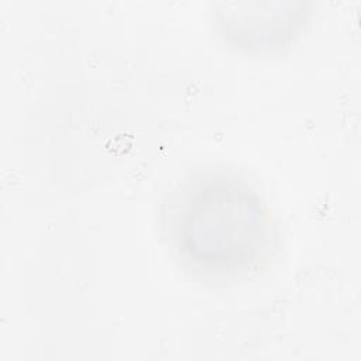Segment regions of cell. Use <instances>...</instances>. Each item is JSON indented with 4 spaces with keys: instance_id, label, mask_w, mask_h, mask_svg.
Returning <instances> with one entry per match:
<instances>
[{
    "instance_id": "cell-1",
    "label": "cell",
    "mask_w": 361,
    "mask_h": 361,
    "mask_svg": "<svg viewBox=\"0 0 361 361\" xmlns=\"http://www.w3.org/2000/svg\"><path fill=\"white\" fill-rule=\"evenodd\" d=\"M172 235L182 261L212 279L244 276L268 250L271 226L258 195L234 178H209L186 192Z\"/></svg>"
},
{
    "instance_id": "cell-2",
    "label": "cell",
    "mask_w": 361,
    "mask_h": 361,
    "mask_svg": "<svg viewBox=\"0 0 361 361\" xmlns=\"http://www.w3.org/2000/svg\"><path fill=\"white\" fill-rule=\"evenodd\" d=\"M224 35L245 51H272L290 42L303 11H223Z\"/></svg>"
}]
</instances>
